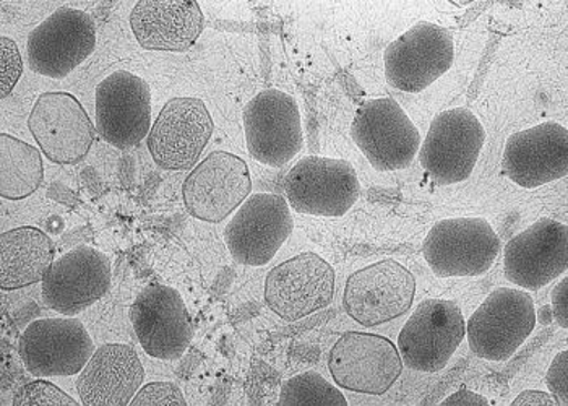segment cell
<instances>
[{"instance_id": "3", "label": "cell", "mask_w": 568, "mask_h": 406, "mask_svg": "<svg viewBox=\"0 0 568 406\" xmlns=\"http://www.w3.org/2000/svg\"><path fill=\"white\" fill-rule=\"evenodd\" d=\"M357 149L377 171L406 170L420 149V134L394 98H375L357 108L351 124Z\"/></svg>"}, {"instance_id": "23", "label": "cell", "mask_w": 568, "mask_h": 406, "mask_svg": "<svg viewBox=\"0 0 568 406\" xmlns=\"http://www.w3.org/2000/svg\"><path fill=\"white\" fill-rule=\"evenodd\" d=\"M145 380L139 353L124 343H106L91 356L77 377L83 406H125Z\"/></svg>"}, {"instance_id": "34", "label": "cell", "mask_w": 568, "mask_h": 406, "mask_svg": "<svg viewBox=\"0 0 568 406\" xmlns=\"http://www.w3.org/2000/svg\"><path fill=\"white\" fill-rule=\"evenodd\" d=\"M440 405H489V400L483 395L476 394V392L462 388V390L455 392L450 397L445 398Z\"/></svg>"}, {"instance_id": "33", "label": "cell", "mask_w": 568, "mask_h": 406, "mask_svg": "<svg viewBox=\"0 0 568 406\" xmlns=\"http://www.w3.org/2000/svg\"><path fill=\"white\" fill-rule=\"evenodd\" d=\"M511 406H559L552 395L542 390H525L511 402Z\"/></svg>"}, {"instance_id": "26", "label": "cell", "mask_w": 568, "mask_h": 406, "mask_svg": "<svg viewBox=\"0 0 568 406\" xmlns=\"http://www.w3.org/2000/svg\"><path fill=\"white\" fill-rule=\"evenodd\" d=\"M44 164L40 150L23 140L0 134V195L22 201L41 187Z\"/></svg>"}, {"instance_id": "4", "label": "cell", "mask_w": 568, "mask_h": 406, "mask_svg": "<svg viewBox=\"0 0 568 406\" xmlns=\"http://www.w3.org/2000/svg\"><path fill=\"white\" fill-rule=\"evenodd\" d=\"M484 143L486 131L473 111L468 108L442 111L420 143V166L437 184H458L471 176Z\"/></svg>"}, {"instance_id": "6", "label": "cell", "mask_w": 568, "mask_h": 406, "mask_svg": "<svg viewBox=\"0 0 568 406\" xmlns=\"http://www.w3.org/2000/svg\"><path fill=\"white\" fill-rule=\"evenodd\" d=\"M242 119L248 153L258 163L283 168L303 150V121L291 94L261 91L245 104Z\"/></svg>"}, {"instance_id": "31", "label": "cell", "mask_w": 568, "mask_h": 406, "mask_svg": "<svg viewBox=\"0 0 568 406\" xmlns=\"http://www.w3.org/2000/svg\"><path fill=\"white\" fill-rule=\"evenodd\" d=\"M550 395L559 406H568V352H560L554 358L546 374Z\"/></svg>"}, {"instance_id": "25", "label": "cell", "mask_w": 568, "mask_h": 406, "mask_svg": "<svg viewBox=\"0 0 568 406\" xmlns=\"http://www.w3.org/2000/svg\"><path fill=\"white\" fill-rule=\"evenodd\" d=\"M54 262V244L44 231L20 226L0 236V288L22 290L43 282Z\"/></svg>"}, {"instance_id": "21", "label": "cell", "mask_w": 568, "mask_h": 406, "mask_svg": "<svg viewBox=\"0 0 568 406\" xmlns=\"http://www.w3.org/2000/svg\"><path fill=\"white\" fill-rule=\"evenodd\" d=\"M111 261L103 252L79 246L52 262L43 280V301L62 316H77L111 286Z\"/></svg>"}, {"instance_id": "22", "label": "cell", "mask_w": 568, "mask_h": 406, "mask_svg": "<svg viewBox=\"0 0 568 406\" xmlns=\"http://www.w3.org/2000/svg\"><path fill=\"white\" fill-rule=\"evenodd\" d=\"M505 176L524 189H538L568 174V131L545 122L508 136L505 142Z\"/></svg>"}, {"instance_id": "12", "label": "cell", "mask_w": 568, "mask_h": 406, "mask_svg": "<svg viewBox=\"0 0 568 406\" xmlns=\"http://www.w3.org/2000/svg\"><path fill=\"white\" fill-rule=\"evenodd\" d=\"M328 369L338 387L356 394L384 395L402 376L403 362L390 339L346 332L329 352Z\"/></svg>"}, {"instance_id": "10", "label": "cell", "mask_w": 568, "mask_h": 406, "mask_svg": "<svg viewBox=\"0 0 568 406\" xmlns=\"http://www.w3.org/2000/svg\"><path fill=\"white\" fill-rule=\"evenodd\" d=\"M454 59V37L436 23L419 22L385 49V77L396 90L420 93L450 70Z\"/></svg>"}, {"instance_id": "17", "label": "cell", "mask_w": 568, "mask_h": 406, "mask_svg": "<svg viewBox=\"0 0 568 406\" xmlns=\"http://www.w3.org/2000/svg\"><path fill=\"white\" fill-rule=\"evenodd\" d=\"M213 119L199 98H173L164 104L149 134L150 155L168 171L192 170L213 135Z\"/></svg>"}, {"instance_id": "18", "label": "cell", "mask_w": 568, "mask_h": 406, "mask_svg": "<svg viewBox=\"0 0 568 406\" xmlns=\"http://www.w3.org/2000/svg\"><path fill=\"white\" fill-rule=\"evenodd\" d=\"M152 131V90L142 77L118 70L97 87V132L115 149L139 145Z\"/></svg>"}, {"instance_id": "11", "label": "cell", "mask_w": 568, "mask_h": 406, "mask_svg": "<svg viewBox=\"0 0 568 406\" xmlns=\"http://www.w3.org/2000/svg\"><path fill=\"white\" fill-rule=\"evenodd\" d=\"M94 352L85 325L73 317L31 322L19 342L24 369L38 379L75 376L82 373Z\"/></svg>"}, {"instance_id": "9", "label": "cell", "mask_w": 568, "mask_h": 406, "mask_svg": "<svg viewBox=\"0 0 568 406\" xmlns=\"http://www.w3.org/2000/svg\"><path fill=\"white\" fill-rule=\"evenodd\" d=\"M290 203L282 195H251L224 227V243L234 261L248 267L268 264L293 233Z\"/></svg>"}, {"instance_id": "20", "label": "cell", "mask_w": 568, "mask_h": 406, "mask_svg": "<svg viewBox=\"0 0 568 406\" xmlns=\"http://www.w3.org/2000/svg\"><path fill=\"white\" fill-rule=\"evenodd\" d=\"M567 267L568 227L556 220H538L505 246V278L520 288H545L564 275Z\"/></svg>"}, {"instance_id": "27", "label": "cell", "mask_w": 568, "mask_h": 406, "mask_svg": "<svg viewBox=\"0 0 568 406\" xmlns=\"http://www.w3.org/2000/svg\"><path fill=\"white\" fill-rule=\"evenodd\" d=\"M278 406L287 405H336L348 406L345 395L329 384L324 376L307 371L291 377L282 385Z\"/></svg>"}, {"instance_id": "13", "label": "cell", "mask_w": 568, "mask_h": 406, "mask_svg": "<svg viewBox=\"0 0 568 406\" xmlns=\"http://www.w3.org/2000/svg\"><path fill=\"white\" fill-rule=\"evenodd\" d=\"M415 275L396 261H381L354 272L346 282L343 306L364 327H377L412 309Z\"/></svg>"}, {"instance_id": "19", "label": "cell", "mask_w": 568, "mask_h": 406, "mask_svg": "<svg viewBox=\"0 0 568 406\" xmlns=\"http://www.w3.org/2000/svg\"><path fill=\"white\" fill-rule=\"evenodd\" d=\"M252 192L245 161L227 152H213L194 168L182 185V197L194 219L220 223L247 201Z\"/></svg>"}, {"instance_id": "24", "label": "cell", "mask_w": 568, "mask_h": 406, "mask_svg": "<svg viewBox=\"0 0 568 406\" xmlns=\"http://www.w3.org/2000/svg\"><path fill=\"white\" fill-rule=\"evenodd\" d=\"M202 9L192 0H140L131 13L135 40L146 51L184 52L203 31Z\"/></svg>"}, {"instance_id": "2", "label": "cell", "mask_w": 568, "mask_h": 406, "mask_svg": "<svg viewBox=\"0 0 568 406\" xmlns=\"http://www.w3.org/2000/svg\"><path fill=\"white\" fill-rule=\"evenodd\" d=\"M535 301L521 290L489 294L466 324L469 348L486 362H507L536 327Z\"/></svg>"}, {"instance_id": "8", "label": "cell", "mask_w": 568, "mask_h": 406, "mask_svg": "<svg viewBox=\"0 0 568 406\" xmlns=\"http://www.w3.org/2000/svg\"><path fill=\"white\" fill-rule=\"evenodd\" d=\"M97 48V24L87 12L62 7L28 37V68L49 79H65Z\"/></svg>"}, {"instance_id": "16", "label": "cell", "mask_w": 568, "mask_h": 406, "mask_svg": "<svg viewBox=\"0 0 568 406\" xmlns=\"http://www.w3.org/2000/svg\"><path fill=\"white\" fill-rule=\"evenodd\" d=\"M28 129L45 159L55 164H77L87 159L97 128L73 94H41L28 118Z\"/></svg>"}, {"instance_id": "7", "label": "cell", "mask_w": 568, "mask_h": 406, "mask_svg": "<svg viewBox=\"0 0 568 406\" xmlns=\"http://www.w3.org/2000/svg\"><path fill=\"white\" fill-rule=\"evenodd\" d=\"M465 335V318L455 301H423L399 332V356L409 369L438 373L450 362Z\"/></svg>"}, {"instance_id": "28", "label": "cell", "mask_w": 568, "mask_h": 406, "mask_svg": "<svg viewBox=\"0 0 568 406\" xmlns=\"http://www.w3.org/2000/svg\"><path fill=\"white\" fill-rule=\"evenodd\" d=\"M70 395L49 380H33L13 394L12 406H75Z\"/></svg>"}, {"instance_id": "29", "label": "cell", "mask_w": 568, "mask_h": 406, "mask_svg": "<svg viewBox=\"0 0 568 406\" xmlns=\"http://www.w3.org/2000/svg\"><path fill=\"white\" fill-rule=\"evenodd\" d=\"M185 406L184 394L173 383H152L143 385L132 398L131 406Z\"/></svg>"}, {"instance_id": "15", "label": "cell", "mask_w": 568, "mask_h": 406, "mask_svg": "<svg viewBox=\"0 0 568 406\" xmlns=\"http://www.w3.org/2000/svg\"><path fill=\"white\" fill-rule=\"evenodd\" d=\"M335 271L325 258L314 252H304L268 272L266 306L283 321H301L329 306L335 294Z\"/></svg>"}, {"instance_id": "32", "label": "cell", "mask_w": 568, "mask_h": 406, "mask_svg": "<svg viewBox=\"0 0 568 406\" xmlns=\"http://www.w3.org/2000/svg\"><path fill=\"white\" fill-rule=\"evenodd\" d=\"M550 301H552L554 321L562 328H568V278L564 276L560 283H557L556 288L550 293Z\"/></svg>"}, {"instance_id": "1", "label": "cell", "mask_w": 568, "mask_h": 406, "mask_svg": "<svg viewBox=\"0 0 568 406\" xmlns=\"http://www.w3.org/2000/svg\"><path fill=\"white\" fill-rule=\"evenodd\" d=\"M499 234L484 219H448L430 227L423 255L440 278L484 275L500 254Z\"/></svg>"}, {"instance_id": "30", "label": "cell", "mask_w": 568, "mask_h": 406, "mask_svg": "<svg viewBox=\"0 0 568 406\" xmlns=\"http://www.w3.org/2000/svg\"><path fill=\"white\" fill-rule=\"evenodd\" d=\"M0 64H2V77H0V85H2V94L7 98L16 89L20 77L23 73L22 54H20L19 45L10 38H0Z\"/></svg>"}, {"instance_id": "14", "label": "cell", "mask_w": 568, "mask_h": 406, "mask_svg": "<svg viewBox=\"0 0 568 406\" xmlns=\"http://www.w3.org/2000/svg\"><path fill=\"white\" fill-rule=\"evenodd\" d=\"M131 322L143 352L163 362L181 359L194 338L191 314L171 286H146L131 306Z\"/></svg>"}, {"instance_id": "5", "label": "cell", "mask_w": 568, "mask_h": 406, "mask_svg": "<svg viewBox=\"0 0 568 406\" xmlns=\"http://www.w3.org/2000/svg\"><path fill=\"white\" fill-rule=\"evenodd\" d=\"M284 194L297 213L338 219L359 199L361 184L349 161L306 156L287 173Z\"/></svg>"}]
</instances>
